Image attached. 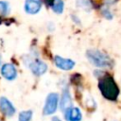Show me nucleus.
Instances as JSON below:
<instances>
[{"label":"nucleus","mask_w":121,"mask_h":121,"mask_svg":"<svg viewBox=\"0 0 121 121\" xmlns=\"http://www.w3.org/2000/svg\"><path fill=\"white\" fill-rule=\"evenodd\" d=\"M98 88L102 94V95L112 101L116 100L119 95V89L113 80V78L110 76H104L99 78Z\"/></svg>","instance_id":"nucleus-1"},{"label":"nucleus","mask_w":121,"mask_h":121,"mask_svg":"<svg viewBox=\"0 0 121 121\" xmlns=\"http://www.w3.org/2000/svg\"><path fill=\"white\" fill-rule=\"evenodd\" d=\"M86 57L89 60V61L96 67L105 68V67H111L112 65V61L110 59V57L107 54H105L97 49L87 50Z\"/></svg>","instance_id":"nucleus-2"},{"label":"nucleus","mask_w":121,"mask_h":121,"mask_svg":"<svg viewBox=\"0 0 121 121\" xmlns=\"http://www.w3.org/2000/svg\"><path fill=\"white\" fill-rule=\"evenodd\" d=\"M58 102H59V95L57 93H50L45 99V103L43 107V114L49 115L55 112L58 107Z\"/></svg>","instance_id":"nucleus-3"},{"label":"nucleus","mask_w":121,"mask_h":121,"mask_svg":"<svg viewBox=\"0 0 121 121\" xmlns=\"http://www.w3.org/2000/svg\"><path fill=\"white\" fill-rule=\"evenodd\" d=\"M54 62H55L56 66L59 69L65 70V71H68V70L73 69L74 66H75V64H76V62L73 60H71V59H65V58H62V57H60V56H55Z\"/></svg>","instance_id":"nucleus-4"},{"label":"nucleus","mask_w":121,"mask_h":121,"mask_svg":"<svg viewBox=\"0 0 121 121\" xmlns=\"http://www.w3.org/2000/svg\"><path fill=\"white\" fill-rule=\"evenodd\" d=\"M42 8L41 0H26L25 2V10L28 14H36L40 11Z\"/></svg>","instance_id":"nucleus-5"},{"label":"nucleus","mask_w":121,"mask_h":121,"mask_svg":"<svg viewBox=\"0 0 121 121\" xmlns=\"http://www.w3.org/2000/svg\"><path fill=\"white\" fill-rule=\"evenodd\" d=\"M0 110L7 116H12L15 113V108L13 107L11 102L6 97L0 98Z\"/></svg>","instance_id":"nucleus-6"},{"label":"nucleus","mask_w":121,"mask_h":121,"mask_svg":"<svg viewBox=\"0 0 121 121\" xmlns=\"http://www.w3.org/2000/svg\"><path fill=\"white\" fill-rule=\"evenodd\" d=\"M29 68L35 76H42L47 70V65L42 60H34L30 63Z\"/></svg>","instance_id":"nucleus-7"},{"label":"nucleus","mask_w":121,"mask_h":121,"mask_svg":"<svg viewBox=\"0 0 121 121\" xmlns=\"http://www.w3.org/2000/svg\"><path fill=\"white\" fill-rule=\"evenodd\" d=\"M1 74L2 76L8 79V80H12L16 78L17 76V71H16V68L10 64V63H6L2 66L1 68Z\"/></svg>","instance_id":"nucleus-8"},{"label":"nucleus","mask_w":121,"mask_h":121,"mask_svg":"<svg viewBox=\"0 0 121 121\" xmlns=\"http://www.w3.org/2000/svg\"><path fill=\"white\" fill-rule=\"evenodd\" d=\"M64 116L67 121H80L82 118L81 112L78 108L71 107L64 112Z\"/></svg>","instance_id":"nucleus-9"},{"label":"nucleus","mask_w":121,"mask_h":121,"mask_svg":"<svg viewBox=\"0 0 121 121\" xmlns=\"http://www.w3.org/2000/svg\"><path fill=\"white\" fill-rule=\"evenodd\" d=\"M60 110L62 112H65L67 109L72 107V99H71V95L70 93L67 89L63 90L62 95H61V98H60Z\"/></svg>","instance_id":"nucleus-10"},{"label":"nucleus","mask_w":121,"mask_h":121,"mask_svg":"<svg viewBox=\"0 0 121 121\" xmlns=\"http://www.w3.org/2000/svg\"><path fill=\"white\" fill-rule=\"evenodd\" d=\"M63 8H64V4L62 0H54L52 4V10L54 12H56L57 14H60L63 11Z\"/></svg>","instance_id":"nucleus-11"},{"label":"nucleus","mask_w":121,"mask_h":121,"mask_svg":"<svg viewBox=\"0 0 121 121\" xmlns=\"http://www.w3.org/2000/svg\"><path fill=\"white\" fill-rule=\"evenodd\" d=\"M32 118V111H23L19 113L18 121H30Z\"/></svg>","instance_id":"nucleus-12"},{"label":"nucleus","mask_w":121,"mask_h":121,"mask_svg":"<svg viewBox=\"0 0 121 121\" xmlns=\"http://www.w3.org/2000/svg\"><path fill=\"white\" fill-rule=\"evenodd\" d=\"M76 5L78 8H80L82 9H85V10H90L91 9V4H90L89 0H77Z\"/></svg>","instance_id":"nucleus-13"},{"label":"nucleus","mask_w":121,"mask_h":121,"mask_svg":"<svg viewBox=\"0 0 121 121\" xmlns=\"http://www.w3.org/2000/svg\"><path fill=\"white\" fill-rule=\"evenodd\" d=\"M9 11V4L4 1H0V15H6Z\"/></svg>","instance_id":"nucleus-14"},{"label":"nucleus","mask_w":121,"mask_h":121,"mask_svg":"<svg viewBox=\"0 0 121 121\" xmlns=\"http://www.w3.org/2000/svg\"><path fill=\"white\" fill-rule=\"evenodd\" d=\"M51 121H60V118H59V117H57V116H54V117L51 119Z\"/></svg>","instance_id":"nucleus-15"}]
</instances>
